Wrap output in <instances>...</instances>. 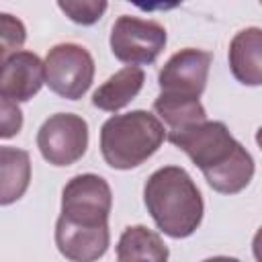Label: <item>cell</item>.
<instances>
[{"label":"cell","instance_id":"obj_10","mask_svg":"<svg viewBox=\"0 0 262 262\" xmlns=\"http://www.w3.org/2000/svg\"><path fill=\"white\" fill-rule=\"evenodd\" d=\"M47 84L45 76V61L33 51L20 49L6 59H2L0 72V96L12 102H27L31 100L41 86Z\"/></svg>","mask_w":262,"mask_h":262},{"label":"cell","instance_id":"obj_1","mask_svg":"<svg viewBox=\"0 0 262 262\" xmlns=\"http://www.w3.org/2000/svg\"><path fill=\"white\" fill-rule=\"evenodd\" d=\"M168 141L182 149L199 166L207 184L221 194L242 192L254 176V158L221 121L168 133Z\"/></svg>","mask_w":262,"mask_h":262},{"label":"cell","instance_id":"obj_21","mask_svg":"<svg viewBox=\"0 0 262 262\" xmlns=\"http://www.w3.org/2000/svg\"><path fill=\"white\" fill-rule=\"evenodd\" d=\"M256 143L262 149V127H258V131H256Z\"/></svg>","mask_w":262,"mask_h":262},{"label":"cell","instance_id":"obj_9","mask_svg":"<svg viewBox=\"0 0 262 262\" xmlns=\"http://www.w3.org/2000/svg\"><path fill=\"white\" fill-rule=\"evenodd\" d=\"M111 244L108 223L86 225L72 221L63 215L55 223V246L59 254L70 262H96L102 258Z\"/></svg>","mask_w":262,"mask_h":262},{"label":"cell","instance_id":"obj_15","mask_svg":"<svg viewBox=\"0 0 262 262\" xmlns=\"http://www.w3.org/2000/svg\"><path fill=\"white\" fill-rule=\"evenodd\" d=\"M154 111L166 125L168 133H178L207 121L205 106L201 104L199 98H190V96L160 92V96L154 100Z\"/></svg>","mask_w":262,"mask_h":262},{"label":"cell","instance_id":"obj_11","mask_svg":"<svg viewBox=\"0 0 262 262\" xmlns=\"http://www.w3.org/2000/svg\"><path fill=\"white\" fill-rule=\"evenodd\" d=\"M229 70L244 86H262V29L248 27L233 35L227 51Z\"/></svg>","mask_w":262,"mask_h":262},{"label":"cell","instance_id":"obj_14","mask_svg":"<svg viewBox=\"0 0 262 262\" xmlns=\"http://www.w3.org/2000/svg\"><path fill=\"white\" fill-rule=\"evenodd\" d=\"M0 205L18 201L31 182V158L29 151L2 145L0 147Z\"/></svg>","mask_w":262,"mask_h":262},{"label":"cell","instance_id":"obj_3","mask_svg":"<svg viewBox=\"0 0 262 262\" xmlns=\"http://www.w3.org/2000/svg\"><path fill=\"white\" fill-rule=\"evenodd\" d=\"M168 139L164 123L147 111L108 117L100 127L102 160L115 170H131L147 162Z\"/></svg>","mask_w":262,"mask_h":262},{"label":"cell","instance_id":"obj_18","mask_svg":"<svg viewBox=\"0 0 262 262\" xmlns=\"http://www.w3.org/2000/svg\"><path fill=\"white\" fill-rule=\"evenodd\" d=\"M0 113H2V131L0 137L8 139L12 135H16L23 127V113L18 108L16 102L8 100V98H0Z\"/></svg>","mask_w":262,"mask_h":262},{"label":"cell","instance_id":"obj_17","mask_svg":"<svg viewBox=\"0 0 262 262\" xmlns=\"http://www.w3.org/2000/svg\"><path fill=\"white\" fill-rule=\"evenodd\" d=\"M0 31H2L0 33V37H2L0 57L6 59L8 55L20 51V45L27 39V29H25V25L16 16H12L8 12H2L0 14Z\"/></svg>","mask_w":262,"mask_h":262},{"label":"cell","instance_id":"obj_6","mask_svg":"<svg viewBox=\"0 0 262 262\" xmlns=\"http://www.w3.org/2000/svg\"><path fill=\"white\" fill-rule=\"evenodd\" d=\"M37 147L51 166L76 164L88 147V123L74 113H55L37 131Z\"/></svg>","mask_w":262,"mask_h":262},{"label":"cell","instance_id":"obj_19","mask_svg":"<svg viewBox=\"0 0 262 262\" xmlns=\"http://www.w3.org/2000/svg\"><path fill=\"white\" fill-rule=\"evenodd\" d=\"M252 252H254L256 262H262V225H260L258 231L254 233V239H252Z\"/></svg>","mask_w":262,"mask_h":262},{"label":"cell","instance_id":"obj_12","mask_svg":"<svg viewBox=\"0 0 262 262\" xmlns=\"http://www.w3.org/2000/svg\"><path fill=\"white\" fill-rule=\"evenodd\" d=\"M145 72L135 66H125L123 70L108 76L92 94V104L106 113H117L125 108L143 88Z\"/></svg>","mask_w":262,"mask_h":262},{"label":"cell","instance_id":"obj_7","mask_svg":"<svg viewBox=\"0 0 262 262\" xmlns=\"http://www.w3.org/2000/svg\"><path fill=\"white\" fill-rule=\"evenodd\" d=\"M113 209V192L108 182L98 174H78L68 180L61 190V215L86 223L104 225Z\"/></svg>","mask_w":262,"mask_h":262},{"label":"cell","instance_id":"obj_2","mask_svg":"<svg viewBox=\"0 0 262 262\" xmlns=\"http://www.w3.org/2000/svg\"><path fill=\"white\" fill-rule=\"evenodd\" d=\"M143 203L156 227L174 239L192 235L205 213L201 190L180 166L158 168L143 186Z\"/></svg>","mask_w":262,"mask_h":262},{"label":"cell","instance_id":"obj_8","mask_svg":"<svg viewBox=\"0 0 262 262\" xmlns=\"http://www.w3.org/2000/svg\"><path fill=\"white\" fill-rule=\"evenodd\" d=\"M213 55L203 49L184 47L176 51L160 70L158 86L162 94L199 98L207 86Z\"/></svg>","mask_w":262,"mask_h":262},{"label":"cell","instance_id":"obj_20","mask_svg":"<svg viewBox=\"0 0 262 262\" xmlns=\"http://www.w3.org/2000/svg\"><path fill=\"white\" fill-rule=\"evenodd\" d=\"M203 262H239V260L233 256H213V258H207Z\"/></svg>","mask_w":262,"mask_h":262},{"label":"cell","instance_id":"obj_13","mask_svg":"<svg viewBox=\"0 0 262 262\" xmlns=\"http://www.w3.org/2000/svg\"><path fill=\"white\" fill-rule=\"evenodd\" d=\"M168 246L145 225H129L117 242V262H168Z\"/></svg>","mask_w":262,"mask_h":262},{"label":"cell","instance_id":"obj_4","mask_svg":"<svg viewBox=\"0 0 262 262\" xmlns=\"http://www.w3.org/2000/svg\"><path fill=\"white\" fill-rule=\"evenodd\" d=\"M168 41L166 29L156 20L121 14L111 29V51L127 66H149L164 51Z\"/></svg>","mask_w":262,"mask_h":262},{"label":"cell","instance_id":"obj_5","mask_svg":"<svg viewBox=\"0 0 262 262\" xmlns=\"http://www.w3.org/2000/svg\"><path fill=\"white\" fill-rule=\"evenodd\" d=\"M94 59L84 45L57 43L47 51L45 76L47 86L61 98H82L94 80Z\"/></svg>","mask_w":262,"mask_h":262},{"label":"cell","instance_id":"obj_16","mask_svg":"<svg viewBox=\"0 0 262 262\" xmlns=\"http://www.w3.org/2000/svg\"><path fill=\"white\" fill-rule=\"evenodd\" d=\"M57 6L76 25H94L108 8V4L102 0H59Z\"/></svg>","mask_w":262,"mask_h":262}]
</instances>
